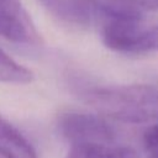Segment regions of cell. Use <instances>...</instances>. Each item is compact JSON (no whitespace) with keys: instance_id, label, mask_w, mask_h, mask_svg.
Returning <instances> with one entry per match:
<instances>
[{"instance_id":"9","label":"cell","mask_w":158,"mask_h":158,"mask_svg":"<svg viewBox=\"0 0 158 158\" xmlns=\"http://www.w3.org/2000/svg\"><path fill=\"white\" fill-rule=\"evenodd\" d=\"M143 144L147 158H158V125H153L144 131Z\"/></svg>"},{"instance_id":"8","label":"cell","mask_w":158,"mask_h":158,"mask_svg":"<svg viewBox=\"0 0 158 158\" xmlns=\"http://www.w3.org/2000/svg\"><path fill=\"white\" fill-rule=\"evenodd\" d=\"M33 80V73L15 62L0 48V81L11 84H27Z\"/></svg>"},{"instance_id":"7","label":"cell","mask_w":158,"mask_h":158,"mask_svg":"<svg viewBox=\"0 0 158 158\" xmlns=\"http://www.w3.org/2000/svg\"><path fill=\"white\" fill-rule=\"evenodd\" d=\"M67 158H138V153L131 147L105 146H70Z\"/></svg>"},{"instance_id":"6","label":"cell","mask_w":158,"mask_h":158,"mask_svg":"<svg viewBox=\"0 0 158 158\" xmlns=\"http://www.w3.org/2000/svg\"><path fill=\"white\" fill-rule=\"evenodd\" d=\"M0 157L37 158L36 151L27 138L9 121L0 116Z\"/></svg>"},{"instance_id":"2","label":"cell","mask_w":158,"mask_h":158,"mask_svg":"<svg viewBox=\"0 0 158 158\" xmlns=\"http://www.w3.org/2000/svg\"><path fill=\"white\" fill-rule=\"evenodd\" d=\"M58 128L70 146H105L115 142L112 127L100 116L88 112L68 111L59 116Z\"/></svg>"},{"instance_id":"1","label":"cell","mask_w":158,"mask_h":158,"mask_svg":"<svg viewBox=\"0 0 158 158\" xmlns=\"http://www.w3.org/2000/svg\"><path fill=\"white\" fill-rule=\"evenodd\" d=\"M73 94L110 118L144 123L158 121V89L144 84L106 85L74 74L68 78Z\"/></svg>"},{"instance_id":"11","label":"cell","mask_w":158,"mask_h":158,"mask_svg":"<svg viewBox=\"0 0 158 158\" xmlns=\"http://www.w3.org/2000/svg\"><path fill=\"white\" fill-rule=\"evenodd\" d=\"M139 11L142 10H158V0H128Z\"/></svg>"},{"instance_id":"4","label":"cell","mask_w":158,"mask_h":158,"mask_svg":"<svg viewBox=\"0 0 158 158\" xmlns=\"http://www.w3.org/2000/svg\"><path fill=\"white\" fill-rule=\"evenodd\" d=\"M146 32L138 19H107L101 27V40L111 51L142 53L147 52Z\"/></svg>"},{"instance_id":"10","label":"cell","mask_w":158,"mask_h":158,"mask_svg":"<svg viewBox=\"0 0 158 158\" xmlns=\"http://www.w3.org/2000/svg\"><path fill=\"white\" fill-rule=\"evenodd\" d=\"M146 51H158V26L146 32Z\"/></svg>"},{"instance_id":"3","label":"cell","mask_w":158,"mask_h":158,"mask_svg":"<svg viewBox=\"0 0 158 158\" xmlns=\"http://www.w3.org/2000/svg\"><path fill=\"white\" fill-rule=\"evenodd\" d=\"M0 36L21 46L41 43V36L20 0H0Z\"/></svg>"},{"instance_id":"5","label":"cell","mask_w":158,"mask_h":158,"mask_svg":"<svg viewBox=\"0 0 158 158\" xmlns=\"http://www.w3.org/2000/svg\"><path fill=\"white\" fill-rule=\"evenodd\" d=\"M115 0H40L57 19L69 25L88 27L105 17Z\"/></svg>"}]
</instances>
